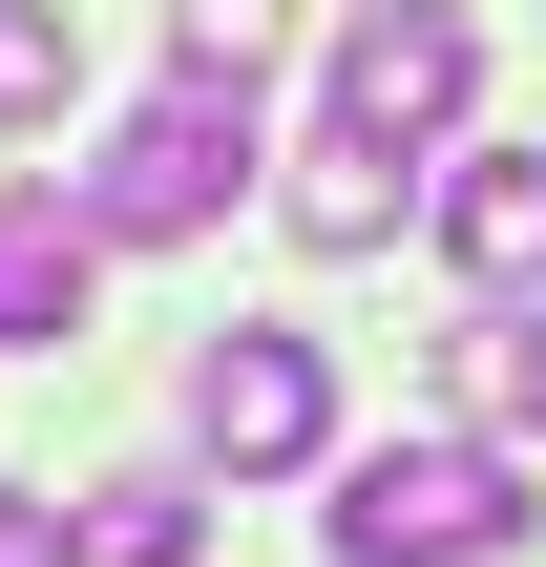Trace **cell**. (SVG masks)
Here are the masks:
<instances>
[{
    "instance_id": "5",
    "label": "cell",
    "mask_w": 546,
    "mask_h": 567,
    "mask_svg": "<svg viewBox=\"0 0 546 567\" xmlns=\"http://www.w3.org/2000/svg\"><path fill=\"white\" fill-rule=\"evenodd\" d=\"M105 295V210L84 189H0V358H63Z\"/></svg>"
},
{
    "instance_id": "9",
    "label": "cell",
    "mask_w": 546,
    "mask_h": 567,
    "mask_svg": "<svg viewBox=\"0 0 546 567\" xmlns=\"http://www.w3.org/2000/svg\"><path fill=\"white\" fill-rule=\"evenodd\" d=\"M463 400H484V421H526V442H546V295H505V316L463 337Z\"/></svg>"
},
{
    "instance_id": "2",
    "label": "cell",
    "mask_w": 546,
    "mask_h": 567,
    "mask_svg": "<svg viewBox=\"0 0 546 567\" xmlns=\"http://www.w3.org/2000/svg\"><path fill=\"white\" fill-rule=\"evenodd\" d=\"M231 189H253V84H231V63H168V84L105 126V168H84L105 252H147V231H210Z\"/></svg>"
},
{
    "instance_id": "1",
    "label": "cell",
    "mask_w": 546,
    "mask_h": 567,
    "mask_svg": "<svg viewBox=\"0 0 546 567\" xmlns=\"http://www.w3.org/2000/svg\"><path fill=\"white\" fill-rule=\"evenodd\" d=\"M505 547H526L505 442H358L337 463V567H505Z\"/></svg>"
},
{
    "instance_id": "4",
    "label": "cell",
    "mask_w": 546,
    "mask_h": 567,
    "mask_svg": "<svg viewBox=\"0 0 546 567\" xmlns=\"http://www.w3.org/2000/svg\"><path fill=\"white\" fill-rule=\"evenodd\" d=\"M463 105H484V21H463V0H358V21H337V126L442 147Z\"/></svg>"
},
{
    "instance_id": "8",
    "label": "cell",
    "mask_w": 546,
    "mask_h": 567,
    "mask_svg": "<svg viewBox=\"0 0 546 567\" xmlns=\"http://www.w3.org/2000/svg\"><path fill=\"white\" fill-rule=\"evenodd\" d=\"M189 547H210V484H189V463L84 484V567H189Z\"/></svg>"
},
{
    "instance_id": "7",
    "label": "cell",
    "mask_w": 546,
    "mask_h": 567,
    "mask_svg": "<svg viewBox=\"0 0 546 567\" xmlns=\"http://www.w3.org/2000/svg\"><path fill=\"white\" fill-rule=\"evenodd\" d=\"M295 252H337V274L400 252V147H379V126H316V147H295Z\"/></svg>"
},
{
    "instance_id": "6",
    "label": "cell",
    "mask_w": 546,
    "mask_h": 567,
    "mask_svg": "<svg viewBox=\"0 0 546 567\" xmlns=\"http://www.w3.org/2000/svg\"><path fill=\"white\" fill-rule=\"evenodd\" d=\"M421 210H442V252H463L484 295H546V147H463Z\"/></svg>"
},
{
    "instance_id": "3",
    "label": "cell",
    "mask_w": 546,
    "mask_h": 567,
    "mask_svg": "<svg viewBox=\"0 0 546 567\" xmlns=\"http://www.w3.org/2000/svg\"><path fill=\"white\" fill-rule=\"evenodd\" d=\"M189 463H231V484L337 463V358H316V337H274V316H231V337L189 358Z\"/></svg>"
},
{
    "instance_id": "10",
    "label": "cell",
    "mask_w": 546,
    "mask_h": 567,
    "mask_svg": "<svg viewBox=\"0 0 546 567\" xmlns=\"http://www.w3.org/2000/svg\"><path fill=\"white\" fill-rule=\"evenodd\" d=\"M63 105V0H0V126Z\"/></svg>"
},
{
    "instance_id": "11",
    "label": "cell",
    "mask_w": 546,
    "mask_h": 567,
    "mask_svg": "<svg viewBox=\"0 0 546 567\" xmlns=\"http://www.w3.org/2000/svg\"><path fill=\"white\" fill-rule=\"evenodd\" d=\"M0 567H84V505H42V484H0Z\"/></svg>"
}]
</instances>
